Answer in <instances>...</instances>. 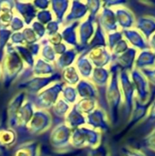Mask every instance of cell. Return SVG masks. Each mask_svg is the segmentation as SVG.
Wrapping results in <instances>:
<instances>
[{"instance_id":"6da1fadb","label":"cell","mask_w":155,"mask_h":156,"mask_svg":"<svg viewBox=\"0 0 155 156\" xmlns=\"http://www.w3.org/2000/svg\"><path fill=\"white\" fill-rule=\"evenodd\" d=\"M111 79L107 85V100L109 103V107L111 112V117L113 119V122H118L119 113L121 106L123 104V97L120 86L119 80V73L120 70L116 67V65L112 64L111 68Z\"/></svg>"},{"instance_id":"7a4b0ae2","label":"cell","mask_w":155,"mask_h":156,"mask_svg":"<svg viewBox=\"0 0 155 156\" xmlns=\"http://www.w3.org/2000/svg\"><path fill=\"white\" fill-rule=\"evenodd\" d=\"M119 80H120V86L123 97V104L126 107V111L128 114H131L133 109L134 101L136 99V92L130 77V72L120 71Z\"/></svg>"},{"instance_id":"3957f363","label":"cell","mask_w":155,"mask_h":156,"mask_svg":"<svg viewBox=\"0 0 155 156\" xmlns=\"http://www.w3.org/2000/svg\"><path fill=\"white\" fill-rule=\"evenodd\" d=\"M130 77L132 81V84L135 89L136 92V98L141 102H146L150 100V82L146 79V77L143 75V73L137 69H133L130 72Z\"/></svg>"},{"instance_id":"277c9868","label":"cell","mask_w":155,"mask_h":156,"mask_svg":"<svg viewBox=\"0 0 155 156\" xmlns=\"http://www.w3.org/2000/svg\"><path fill=\"white\" fill-rule=\"evenodd\" d=\"M122 32L124 38L126 39V41L128 42L131 48L136 49L137 51H142V50L150 48L148 40L135 27L128 29V30H123Z\"/></svg>"},{"instance_id":"5b68a950","label":"cell","mask_w":155,"mask_h":156,"mask_svg":"<svg viewBox=\"0 0 155 156\" xmlns=\"http://www.w3.org/2000/svg\"><path fill=\"white\" fill-rule=\"evenodd\" d=\"M138 51L132 48H130L127 51L122 53V55L113 58L112 62L119 69L120 71H127L131 72L134 69V63L137 57Z\"/></svg>"},{"instance_id":"8992f818","label":"cell","mask_w":155,"mask_h":156,"mask_svg":"<svg viewBox=\"0 0 155 156\" xmlns=\"http://www.w3.org/2000/svg\"><path fill=\"white\" fill-rule=\"evenodd\" d=\"M153 101L149 100L146 102H141L137 98L135 99L133 109L131 113V118H130V121H129V123L127 126V130L133 127L138 122H140L143 119H144L145 117L148 116L149 110L151 108Z\"/></svg>"},{"instance_id":"52a82bcc","label":"cell","mask_w":155,"mask_h":156,"mask_svg":"<svg viewBox=\"0 0 155 156\" xmlns=\"http://www.w3.org/2000/svg\"><path fill=\"white\" fill-rule=\"evenodd\" d=\"M90 60L96 68H105L112 62V55L107 46L95 47L90 52Z\"/></svg>"},{"instance_id":"ba28073f","label":"cell","mask_w":155,"mask_h":156,"mask_svg":"<svg viewBox=\"0 0 155 156\" xmlns=\"http://www.w3.org/2000/svg\"><path fill=\"white\" fill-rule=\"evenodd\" d=\"M100 26L107 33L119 31V26L116 19L115 11L108 6H103L100 15Z\"/></svg>"},{"instance_id":"9c48e42d","label":"cell","mask_w":155,"mask_h":156,"mask_svg":"<svg viewBox=\"0 0 155 156\" xmlns=\"http://www.w3.org/2000/svg\"><path fill=\"white\" fill-rule=\"evenodd\" d=\"M115 15L119 27L122 28V31L128 30L135 27L136 19L133 13L125 6H119L115 8Z\"/></svg>"},{"instance_id":"30bf717a","label":"cell","mask_w":155,"mask_h":156,"mask_svg":"<svg viewBox=\"0 0 155 156\" xmlns=\"http://www.w3.org/2000/svg\"><path fill=\"white\" fill-rule=\"evenodd\" d=\"M76 143L79 145H89L96 146L100 140V133L95 130L90 129H81L79 131L78 134L75 137Z\"/></svg>"},{"instance_id":"8fae6325","label":"cell","mask_w":155,"mask_h":156,"mask_svg":"<svg viewBox=\"0 0 155 156\" xmlns=\"http://www.w3.org/2000/svg\"><path fill=\"white\" fill-rule=\"evenodd\" d=\"M134 68L139 70L155 68V53L150 48L139 51L135 59Z\"/></svg>"},{"instance_id":"7c38bea8","label":"cell","mask_w":155,"mask_h":156,"mask_svg":"<svg viewBox=\"0 0 155 156\" xmlns=\"http://www.w3.org/2000/svg\"><path fill=\"white\" fill-rule=\"evenodd\" d=\"M88 122L92 127L102 132H107L110 129V123L106 113L101 109H95L88 116Z\"/></svg>"},{"instance_id":"4fadbf2b","label":"cell","mask_w":155,"mask_h":156,"mask_svg":"<svg viewBox=\"0 0 155 156\" xmlns=\"http://www.w3.org/2000/svg\"><path fill=\"white\" fill-rule=\"evenodd\" d=\"M135 28L138 29L148 40L153 34H155V18L149 16H141L136 20Z\"/></svg>"},{"instance_id":"5bb4252c","label":"cell","mask_w":155,"mask_h":156,"mask_svg":"<svg viewBox=\"0 0 155 156\" xmlns=\"http://www.w3.org/2000/svg\"><path fill=\"white\" fill-rule=\"evenodd\" d=\"M111 79V71L106 68H95L92 73L93 81L100 87L108 85Z\"/></svg>"},{"instance_id":"9a60e30c","label":"cell","mask_w":155,"mask_h":156,"mask_svg":"<svg viewBox=\"0 0 155 156\" xmlns=\"http://www.w3.org/2000/svg\"><path fill=\"white\" fill-rule=\"evenodd\" d=\"M94 32H95V27L91 16V17H90L81 27V40L83 42L89 41L92 37Z\"/></svg>"},{"instance_id":"2e32d148","label":"cell","mask_w":155,"mask_h":156,"mask_svg":"<svg viewBox=\"0 0 155 156\" xmlns=\"http://www.w3.org/2000/svg\"><path fill=\"white\" fill-rule=\"evenodd\" d=\"M79 91L81 96L85 97V99H94L97 96L95 87L88 81H82L79 84Z\"/></svg>"},{"instance_id":"e0dca14e","label":"cell","mask_w":155,"mask_h":156,"mask_svg":"<svg viewBox=\"0 0 155 156\" xmlns=\"http://www.w3.org/2000/svg\"><path fill=\"white\" fill-rule=\"evenodd\" d=\"M79 68L81 75L85 78H90L92 75L93 70H94L91 61L86 57H83L79 59Z\"/></svg>"},{"instance_id":"ac0fdd59","label":"cell","mask_w":155,"mask_h":156,"mask_svg":"<svg viewBox=\"0 0 155 156\" xmlns=\"http://www.w3.org/2000/svg\"><path fill=\"white\" fill-rule=\"evenodd\" d=\"M96 108V101L94 99H85L79 103V109L82 112L91 113Z\"/></svg>"},{"instance_id":"d6986e66","label":"cell","mask_w":155,"mask_h":156,"mask_svg":"<svg viewBox=\"0 0 155 156\" xmlns=\"http://www.w3.org/2000/svg\"><path fill=\"white\" fill-rule=\"evenodd\" d=\"M121 156H146L143 152L134 150L130 147H122L120 151Z\"/></svg>"},{"instance_id":"ffe728a7","label":"cell","mask_w":155,"mask_h":156,"mask_svg":"<svg viewBox=\"0 0 155 156\" xmlns=\"http://www.w3.org/2000/svg\"><path fill=\"white\" fill-rule=\"evenodd\" d=\"M143 143L148 148L155 151V127L154 129L145 137Z\"/></svg>"},{"instance_id":"44dd1931","label":"cell","mask_w":155,"mask_h":156,"mask_svg":"<svg viewBox=\"0 0 155 156\" xmlns=\"http://www.w3.org/2000/svg\"><path fill=\"white\" fill-rule=\"evenodd\" d=\"M141 71L143 73V75L146 77V79L148 80L149 82H151L153 85H155V68L143 69V70H141Z\"/></svg>"},{"instance_id":"7402d4cb","label":"cell","mask_w":155,"mask_h":156,"mask_svg":"<svg viewBox=\"0 0 155 156\" xmlns=\"http://www.w3.org/2000/svg\"><path fill=\"white\" fill-rule=\"evenodd\" d=\"M92 156H109L108 148L105 145H100V146L97 147L92 152Z\"/></svg>"},{"instance_id":"603a6c76","label":"cell","mask_w":155,"mask_h":156,"mask_svg":"<svg viewBox=\"0 0 155 156\" xmlns=\"http://www.w3.org/2000/svg\"><path fill=\"white\" fill-rule=\"evenodd\" d=\"M147 119H148L149 122H155V100H153V103L151 105Z\"/></svg>"},{"instance_id":"cb8c5ba5","label":"cell","mask_w":155,"mask_h":156,"mask_svg":"<svg viewBox=\"0 0 155 156\" xmlns=\"http://www.w3.org/2000/svg\"><path fill=\"white\" fill-rule=\"evenodd\" d=\"M148 44H149L150 49L153 50L155 53V34H153V35L148 39Z\"/></svg>"}]
</instances>
